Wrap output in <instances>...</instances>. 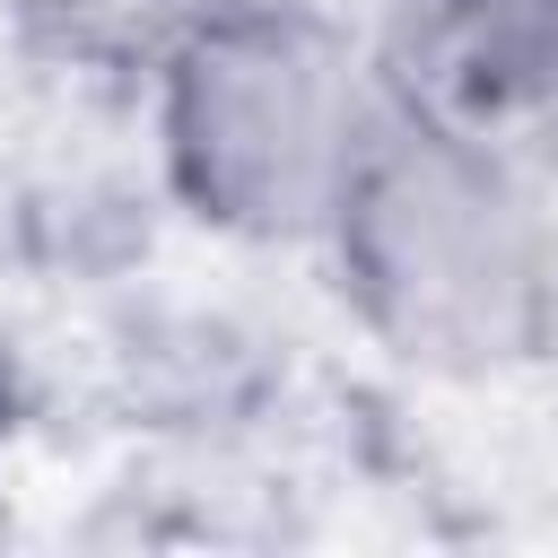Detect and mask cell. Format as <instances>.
<instances>
[{
    "instance_id": "obj_5",
    "label": "cell",
    "mask_w": 558,
    "mask_h": 558,
    "mask_svg": "<svg viewBox=\"0 0 558 558\" xmlns=\"http://www.w3.org/2000/svg\"><path fill=\"white\" fill-rule=\"evenodd\" d=\"M9 436H17V366L0 357V453H9Z\"/></svg>"
},
{
    "instance_id": "obj_1",
    "label": "cell",
    "mask_w": 558,
    "mask_h": 558,
    "mask_svg": "<svg viewBox=\"0 0 558 558\" xmlns=\"http://www.w3.org/2000/svg\"><path fill=\"white\" fill-rule=\"evenodd\" d=\"M331 279L375 349L418 375H506L558 340V244L497 140L401 96L323 218Z\"/></svg>"
},
{
    "instance_id": "obj_3",
    "label": "cell",
    "mask_w": 558,
    "mask_h": 558,
    "mask_svg": "<svg viewBox=\"0 0 558 558\" xmlns=\"http://www.w3.org/2000/svg\"><path fill=\"white\" fill-rule=\"evenodd\" d=\"M375 78L480 140L558 113V0H384Z\"/></svg>"
},
{
    "instance_id": "obj_4",
    "label": "cell",
    "mask_w": 558,
    "mask_h": 558,
    "mask_svg": "<svg viewBox=\"0 0 558 558\" xmlns=\"http://www.w3.org/2000/svg\"><path fill=\"white\" fill-rule=\"evenodd\" d=\"M201 0H9L26 52L78 78H148Z\"/></svg>"
},
{
    "instance_id": "obj_2",
    "label": "cell",
    "mask_w": 558,
    "mask_h": 558,
    "mask_svg": "<svg viewBox=\"0 0 558 558\" xmlns=\"http://www.w3.org/2000/svg\"><path fill=\"white\" fill-rule=\"evenodd\" d=\"M166 192L244 244L323 235L384 78L375 52L314 0H201L148 70Z\"/></svg>"
}]
</instances>
